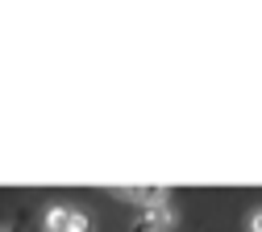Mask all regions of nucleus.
I'll list each match as a JSON object with an SVG mask.
<instances>
[{
  "instance_id": "obj_1",
  "label": "nucleus",
  "mask_w": 262,
  "mask_h": 232,
  "mask_svg": "<svg viewBox=\"0 0 262 232\" xmlns=\"http://www.w3.org/2000/svg\"><path fill=\"white\" fill-rule=\"evenodd\" d=\"M179 224V212L171 203H158V208H146L142 220H138V232H175Z\"/></svg>"
},
{
  "instance_id": "obj_2",
  "label": "nucleus",
  "mask_w": 262,
  "mask_h": 232,
  "mask_svg": "<svg viewBox=\"0 0 262 232\" xmlns=\"http://www.w3.org/2000/svg\"><path fill=\"white\" fill-rule=\"evenodd\" d=\"M117 199H125V203H142V208H158V203H167V187H117L113 191Z\"/></svg>"
},
{
  "instance_id": "obj_3",
  "label": "nucleus",
  "mask_w": 262,
  "mask_h": 232,
  "mask_svg": "<svg viewBox=\"0 0 262 232\" xmlns=\"http://www.w3.org/2000/svg\"><path fill=\"white\" fill-rule=\"evenodd\" d=\"M71 212L75 208H62V203H54V208H46V216H42V224H46V232H62L71 224Z\"/></svg>"
},
{
  "instance_id": "obj_4",
  "label": "nucleus",
  "mask_w": 262,
  "mask_h": 232,
  "mask_svg": "<svg viewBox=\"0 0 262 232\" xmlns=\"http://www.w3.org/2000/svg\"><path fill=\"white\" fill-rule=\"evenodd\" d=\"M246 232H262V208H254V212L246 216Z\"/></svg>"
},
{
  "instance_id": "obj_5",
  "label": "nucleus",
  "mask_w": 262,
  "mask_h": 232,
  "mask_svg": "<svg viewBox=\"0 0 262 232\" xmlns=\"http://www.w3.org/2000/svg\"><path fill=\"white\" fill-rule=\"evenodd\" d=\"M0 232H9V228H0Z\"/></svg>"
}]
</instances>
